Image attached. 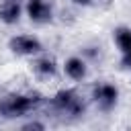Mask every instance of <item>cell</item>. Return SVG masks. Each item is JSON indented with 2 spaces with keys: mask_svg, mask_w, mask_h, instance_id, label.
<instances>
[{
  "mask_svg": "<svg viewBox=\"0 0 131 131\" xmlns=\"http://www.w3.org/2000/svg\"><path fill=\"white\" fill-rule=\"evenodd\" d=\"M8 47H10L14 53H18V55H35V53H39V51L43 49L41 43H39V39L29 37V35L12 37V39L8 41Z\"/></svg>",
  "mask_w": 131,
  "mask_h": 131,
  "instance_id": "obj_3",
  "label": "cell"
},
{
  "mask_svg": "<svg viewBox=\"0 0 131 131\" xmlns=\"http://www.w3.org/2000/svg\"><path fill=\"white\" fill-rule=\"evenodd\" d=\"M33 68H35V72H37L39 76H53V74H55V70H57L55 59H53V57H49V55L39 57V59L33 63Z\"/></svg>",
  "mask_w": 131,
  "mask_h": 131,
  "instance_id": "obj_9",
  "label": "cell"
},
{
  "mask_svg": "<svg viewBox=\"0 0 131 131\" xmlns=\"http://www.w3.org/2000/svg\"><path fill=\"white\" fill-rule=\"evenodd\" d=\"M53 106L59 113L72 115V117H78V115L84 113V102H82V98L74 90H59L53 96Z\"/></svg>",
  "mask_w": 131,
  "mask_h": 131,
  "instance_id": "obj_2",
  "label": "cell"
},
{
  "mask_svg": "<svg viewBox=\"0 0 131 131\" xmlns=\"http://www.w3.org/2000/svg\"><path fill=\"white\" fill-rule=\"evenodd\" d=\"M76 4H82V6H86V4H90V0H74Z\"/></svg>",
  "mask_w": 131,
  "mask_h": 131,
  "instance_id": "obj_11",
  "label": "cell"
},
{
  "mask_svg": "<svg viewBox=\"0 0 131 131\" xmlns=\"http://www.w3.org/2000/svg\"><path fill=\"white\" fill-rule=\"evenodd\" d=\"M20 16V0H0V20L6 25L16 23Z\"/></svg>",
  "mask_w": 131,
  "mask_h": 131,
  "instance_id": "obj_7",
  "label": "cell"
},
{
  "mask_svg": "<svg viewBox=\"0 0 131 131\" xmlns=\"http://www.w3.org/2000/svg\"><path fill=\"white\" fill-rule=\"evenodd\" d=\"M66 74L72 78V80H82L86 76V63L84 59L80 57H70L66 61Z\"/></svg>",
  "mask_w": 131,
  "mask_h": 131,
  "instance_id": "obj_8",
  "label": "cell"
},
{
  "mask_svg": "<svg viewBox=\"0 0 131 131\" xmlns=\"http://www.w3.org/2000/svg\"><path fill=\"white\" fill-rule=\"evenodd\" d=\"M117 98H119V90L113 84H98L94 88V100L102 111L113 108L117 104Z\"/></svg>",
  "mask_w": 131,
  "mask_h": 131,
  "instance_id": "obj_4",
  "label": "cell"
},
{
  "mask_svg": "<svg viewBox=\"0 0 131 131\" xmlns=\"http://www.w3.org/2000/svg\"><path fill=\"white\" fill-rule=\"evenodd\" d=\"M27 14L33 23H47L51 20V2L47 0H29Z\"/></svg>",
  "mask_w": 131,
  "mask_h": 131,
  "instance_id": "obj_5",
  "label": "cell"
},
{
  "mask_svg": "<svg viewBox=\"0 0 131 131\" xmlns=\"http://www.w3.org/2000/svg\"><path fill=\"white\" fill-rule=\"evenodd\" d=\"M115 39H117L119 49L123 51V66L131 68V31L121 27V29L115 31Z\"/></svg>",
  "mask_w": 131,
  "mask_h": 131,
  "instance_id": "obj_6",
  "label": "cell"
},
{
  "mask_svg": "<svg viewBox=\"0 0 131 131\" xmlns=\"http://www.w3.org/2000/svg\"><path fill=\"white\" fill-rule=\"evenodd\" d=\"M43 102V96L39 92H29V94H8L0 100V113L6 119L23 117L31 111H35Z\"/></svg>",
  "mask_w": 131,
  "mask_h": 131,
  "instance_id": "obj_1",
  "label": "cell"
},
{
  "mask_svg": "<svg viewBox=\"0 0 131 131\" xmlns=\"http://www.w3.org/2000/svg\"><path fill=\"white\" fill-rule=\"evenodd\" d=\"M25 129H43V125L41 123H29V125H25Z\"/></svg>",
  "mask_w": 131,
  "mask_h": 131,
  "instance_id": "obj_10",
  "label": "cell"
}]
</instances>
